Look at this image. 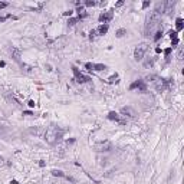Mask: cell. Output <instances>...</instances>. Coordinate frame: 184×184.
Returning a JSON list of instances; mask_svg holds the SVG:
<instances>
[{"label": "cell", "mask_w": 184, "mask_h": 184, "mask_svg": "<svg viewBox=\"0 0 184 184\" xmlns=\"http://www.w3.org/2000/svg\"><path fill=\"white\" fill-rule=\"evenodd\" d=\"M60 137H62V131L58 130L56 127H50L48 131L45 132V141L48 144H50V145H53V144H56L58 141L60 140Z\"/></svg>", "instance_id": "cell-1"}, {"label": "cell", "mask_w": 184, "mask_h": 184, "mask_svg": "<svg viewBox=\"0 0 184 184\" xmlns=\"http://www.w3.org/2000/svg\"><path fill=\"white\" fill-rule=\"evenodd\" d=\"M160 22V14H157L155 12H151V14H148L147 17V24H145V33L150 36V33L154 30V27Z\"/></svg>", "instance_id": "cell-2"}, {"label": "cell", "mask_w": 184, "mask_h": 184, "mask_svg": "<svg viewBox=\"0 0 184 184\" xmlns=\"http://www.w3.org/2000/svg\"><path fill=\"white\" fill-rule=\"evenodd\" d=\"M147 49H148V45L147 43H141V45L137 46L135 50H134V58H135V60H142L144 59V55H145Z\"/></svg>", "instance_id": "cell-3"}, {"label": "cell", "mask_w": 184, "mask_h": 184, "mask_svg": "<svg viewBox=\"0 0 184 184\" xmlns=\"http://www.w3.org/2000/svg\"><path fill=\"white\" fill-rule=\"evenodd\" d=\"M72 70H73V73H75V78H76V82H78V84H85V82H89V81H91L88 76L82 75L76 66H72Z\"/></svg>", "instance_id": "cell-4"}, {"label": "cell", "mask_w": 184, "mask_h": 184, "mask_svg": "<svg viewBox=\"0 0 184 184\" xmlns=\"http://www.w3.org/2000/svg\"><path fill=\"white\" fill-rule=\"evenodd\" d=\"M112 17H114V13H112V10L104 12V13H101V16H99V22H102L104 24H106L109 20H112Z\"/></svg>", "instance_id": "cell-5"}, {"label": "cell", "mask_w": 184, "mask_h": 184, "mask_svg": "<svg viewBox=\"0 0 184 184\" xmlns=\"http://www.w3.org/2000/svg\"><path fill=\"white\" fill-rule=\"evenodd\" d=\"M135 88H138L140 91H147V85H145V82L144 81H141V79H138V81H135L134 84H131V86H130V89H135Z\"/></svg>", "instance_id": "cell-6"}, {"label": "cell", "mask_w": 184, "mask_h": 184, "mask_svg": "<svg viewBox=\"0 0 184 184\" xmlns=\"http://www.w3.org/2000/svg\"><path fill=\"white\" fill-rule=\"evenodd\" d=\"M121 114H124L125 116H130V118H134L135 116V111L131 106H124V108H121Z\"/></svg>", "instance_id": "cell-7"}, {"label": "cell", "mask_w": 184, "mask_h": 184, "mask_svg": "<svg viewBox=\"0 0 184 184\" xmlns=\"http://www.w3.org/2000/svg\"><path fill=\"white\" fill-rule=\"evenodd\" d=\"M108 119H111V121H116V122H119V124H125L127 121H124V119H121L119 118V115L116 114L115 111H111L108 114Z\"/></svg>", "instance_id": "cell-8"}, {"label": "cell", "mask_w": 184, "mask_h": 184, "mask_svg": "<svg viewBox=\"0 0 184 184\" xmlns=\"http://www.w3.org/2000/svg\"><path fill=\"white\" fill-rule=\"evenodd\" d=\"M106 32H108V24H101L99 27L95 29V35H99V36L105 35Z\"/></svg>", "instance_id": "cell-9"}, {"label": "cell", "mask_w": 184, "mask_h": 184, "mask_svg": "<svg viewBox=\"0 0 184 184\" xmlns=\"http://www.w3.org/2000/svg\"><path fill=\"white\" fill-rule=\"evenodd\" d=\"M164 6H165V2H158L157 3V6H155V13H157V14H160V16H161V14L162 13H164Z\"/></svg>", "instance_id": "cell-10"}, {"label": "cell", "mask_w": 184, "mask_h": 184, "mask_svg": "<svg viewBox=\"0 0 184 184\" xmlns=\"http://www.w3.org/2000/svg\"><path fill=\"white\" fill-rule=\"evenodd\" d=\"M174 4H176V2H165V6H164V13H171L174 9Z\"/></svg>", "instance_id": "cell-11"}, {"label": "cell", "mask_w": 184, "mask_h": 184, "mask_svg": "<svg viewBox=\"0 0 184 184\" xmlns=\"http://www.w3.org/2000/svg\"><path fill=\"white\" fill-rule=\"evenodd\" d=\"M109 148H111V144L109 142H102V144H98L96 145L98 151H108Z\"/></svg>", "instance_id": "cell-12"}, {"label": "cell", "mask_w": 184, "mask_h": 184, "mask_svg": "<svg viewBox=\"0 0 184 184\" xmlns=\"http://www.w3.org/2000/svg\"><path fill=\"white\" fill-rule=\"evenodd\" d=\"M183 27H184V20L181 19V17H178V19L176 20V32H180V30H183Z\"/></svg>", "instance_id": "cell-13"}, {"label": "cell", "mask_w": 184, "mask_h": 184, "mask_svg": "<svg viewBox=\"0 0 184 184\" xmlns=\"http://www.w3.org/2000/svg\"><path fill=\"white\" fill-rule=\"evenodd\" d=\"M106 66L104 65V63H96V65H94V70H96V72H102V70H105Z\"/></svg>", "instance_id": "cell-14"}, {"label": "cell", "mask_w": 184, "mask_h": 184, "mask_svg": "<svg viewBox=\"0 0 184 184\" xmlns=\"http://www.w3.org/2000/svg\"><path fill=\"white\" fill-rule=\"evenodd\" d=\"M76 12L79 13V19H84V17H86V12H85V9L82 7V6H81V7H78V10H76Z\"/></svg>", "instance_id": "cell-15"}, {"label": "cell", "mask_w": 184, "mask_h": 184, "mask_svg": "<svg viewBox=\"0 0 184 184\" xmlns=\"http://www.w3.org/2000/svg\"><path fill=\"white\" fill-rule=\"evenodd\" d=\"M52 174H53L55 177H63V178H66V177H68V176H65V174H63V171H60V170H53V171H52Z\"/></svg>", "instance_id": "cell-16"}, {"label": "cell", "mask_w": 184, "mask_h": 184, "mask_svg": "<svg viewBox=\"0 0 184 184\" xmlns=\"http://www.w3.org/2000/svg\"><path fill=\"white\" fill-rule=\"evenodd\" d=\"M125 33H127V30H125V29H119V30H116L115 35H116V38H122Z\"/></svg>", "instance_id": "cell-17"}, {"label": "cell", "mask_w": 184, "mask_h": 184, "mask_svg": "<svg viewBox=\"0 0 184 184\" xmlns=\"http://www.w3.org/2000/svg\"><path fill=\"white\" fill-rule=\"evenodd\" d=\"M161 38H162V29H161V30H158V32L155 33V36H154V40L157 42V40H160Z\"/></svg>", "instance_id": "cell-18"}, {"label": "cell", "mask_w": 184, "mask_h": 184, "mask_svg": "<svg viewBox=\"0 0 184 184\" xmlns=\"http://www.w3.org/2000/svg\"><path fill=\"white\" fill-rule=\"evenodd\" d=\"M19 56H20L19 50H17V49H13V58H14V60H19Z\"/></svg>", "instance_id": "cell-19"}, {"label": "cell", "mask_w": 184, "mask_h": 184, "mask_svg": "<svg viewBox=\"0 0 184 184\" xmlns=\"http://www.w3.org/2000/svg\"><path fill=\"white\" fill-rule=\"evenodd\" d=\"M85 66H86V69L89 70V72H92V70H94V63L88 62V63H85Z\"/></svg>", "instance_id": "cell-20"}, {"label": "cell", "mask_w": 184, "mask_h": 184, "mask_svg": "<svg viewBox=\"0 0 184 184\" xmlns=\"http://www.w3.org/2000/svg\"><path fill=\"white\" fill-rule=\"evenodd\" d=\"M152 63H154V58H152V59H148V60H147V62L144 63V66H145V68H148V66H151Z\"/></svg>", "instance_id": "cell-21"}, {"label": "cell", "mask_w": 184, "mask_h": 184, "mask_svg": "<svg viewBox=\"0 0 184 184\" xmlns=\"http://www.w3.org/2000/svg\"><path fill=\"white\" fill-rule=\"evenodd\" d=\"M85 4H86V6H89V7H91V6H95V4H98V3L95 2V0H88V2H85Z\"/></svg>", "instance_id": "cell-22"}, {"label": "cell", "mask_w": 184, "mask_h": 184, "mask_svg": "<svg viewBox=\"0 0 184 184\" xmlns=\"http://www.w3.org/2000/svg\"><path fill=\"white\" fill-rule=\"evenodd\" d=\"M116 79H118V75L115 73V75H112L111 78L108 79V82H111V84H112V82H116Z\"/></svg>", "instance_id": "cell-23"}, {"label": "cell", "mask_w": 184, "mask_h": 184, "mask_svg": "<svg viewBox=\"0 0 184 184\" xmlns=\"http://www.w3.org/2000/svg\"><path fill=\"white\" fill-rule=\"evenodd\" d=\"M170 38H171V39H176V38H177V32H176V30H174V32L171 30V32H170Z\"/></svg>", "instance_id": "cell-24"}, {"label": "cell", "mask_w": 184, "mask_h": 184, "mask_svg": "<svg viewBox=\"0 0 184 184\" xmlns=\"http://www.w3.org/2000/svg\"><path fill=\"white\" fill-rule=\"evenodd\" d=\"M171 43H173V48H174V46H177V45H178V38L171 39Z\"/></svg>", "instance_id": "cell-25"}, {"label": "cell", "mask_w": 184, "mask_h": 184, "mask_svg": "<svg viewBox=\"0 0 184 184\" xmlns=\"http://www.w3.org/2000/svg\"><path fill=\"white\" fill-rule=\"evenodd\" d=\"M177 58H178L180 60L183 59V48H180V50H178V55H177Z\"/></svg>", "instance_id": "cell-26"}, {"label": "cell", "mask_w": 184, "mask_h": 184, "mask_svg": "<svg viewBox=\"0 0 184 184\" xmlns=\"http://www.w3.org/2000/svg\"><path fill=\"white\" fill-rule=\"evenodd\" d=\"M9 6V3H6V2H0V9H4V7H7Z\"/></svg>", "instance_id": "cell-27"}, {"label": "cell", "mask_w": 184, "mask_h": 184, "mask_svg": "<svg viewBox=\"0 0 184 184\" xmlns=\"http://www.w3.org/2000/svg\"><path fill=\"white\" fill-rule=\"evenodd\" d=\"M76 22H78V19H69V22H68V24H70V26H73Z\"/></svg>", "instance_id": "cell-28"}, {"label": "cell", "mask_w": 184, "mask_h": 184, "mask_svg": "<svg viewBox=\"0 0 184 184\" xmlns=\"http://www.w3.org/2000/svg\"><path fill=\"white\" fill-rule=\"evenodd\" d=\"M6 165V160L3 157H0V167H4Z\"/></svg>", "instance_id": "cell-29"}, {"label": "cell", "mask_w": 184, "mask_h": 184, "mask_svg": "<svg viewBox=\"0 0 184 184\" xmlns=\"http://www.w3.org/2000/svg\"><path fill=\"white\" fill-rule=\"evenodd\" d=\"M164 53H165V55H167V56H168V55H170V53H171V48H168V49H165V50H164Z\"/></svg>", "instance_id": "cell-30"}, {"label": "cell", "mask_w": 184, "mask_h": 184, "mask_svg": "<svg viewBox=\"0 0 184 184\" xmlns=\"http://www.w3.org/2000/svg\"><path fill=\"white\" fill-rule=\"evenodd\" d=\"M148 6H150V2H144V3H142V7H144V9L148 7Z\"/></svg>", "instance_id": "cell-31"}, {"label": "cell", "mask_w": 184, "mask_h": 184, "mask_svg": "<svg viewBox=\"0 0 184 184\" xmlns=\"http://www.w3.org/2000/svg\"><path fill=\"white\" fill-rule=\"evenodd\" d=\"M122 4H124V2H122V0H121V2H118V3H116V4H115V6H116V7H121Z\"/></svg>", "instance_id": "cell-32"}, {"label": "cell", "mask_w": 184, "mask_h": 184, "mask_svg": "<svg viewBox=\"0 0 184 184\" xmlns=\"http://www.w3.org/2000/svg\"><path fill=\"white\" fill-rule=\"evenodd\" d=\"M73 12L72 10H68V12H65V16H70V14H72Z\"/></svg>", "instance_id": "cell-33"}, {"label": "cell", "mask_w": 184, "mask_h": 184, "mask_svg": "<svg viewBox=\"0 0 184 184\" xmlns=\"http://www.w3.org/2000/svg\"><path fill=\"white\" fill-rule=\"evenodd\" d=\"M29 106H35V101H29Z\"/></svg>", "instance_id": "cell-34"}, {"label": "cell", "mask_w": 184, "mask_h": 184, "mask_svg": "<svg viewBox=\"0 0 184 184\" xmlns=\"http://www.w3.org/2000/svg\"><path fill=\"white\" fill-rule=\"evenodd\" d=\"M10 184H19V183H17L16 180H12V181H10Z\"/></svg>", "instance_id": "cell-35"}, {"label": "cell", "mask_w": 184, "mask_h": 184, "mask_svg": "<svg viewBox=\"0 0 184 184\" xmlns=\"http://www.w3.org/2000/svg\"><path fill=\"white\" fill-rule=\"evenodd\" d=\"M0 132H2V131H0Z\"/></svg>", "instance_id": "cell-36"}]
</instances>
